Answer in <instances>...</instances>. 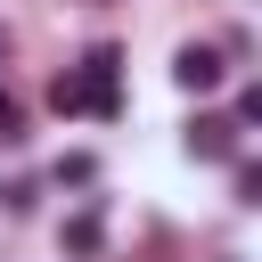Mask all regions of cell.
<instances>
[{
    "label": "cell",
    "instance_id": "obj_2",
    "mask_svg": "<svg viewBox=\"0 0 262 262\" xmlns=\"http://www.w3.org/2000/svg\"><path fill=\"white\" fill-rule=\"evenodd\" d=\"M221 74H229V66H221V49H205V41H188V49L172 57V82H180V90H196V98H205V90H221Z\"/></svg>",
    "mask_w": 262,
    "mask_h": 262
},
{
    "label": "cell",
    "instance_id": "obj_1",
    "mask_svg": "<svg viewBox=\"0 0 262 262\" xmlns=\"http://www.w3.org/2000/svg\"><path fill=\"white\" fill-rule=\"evenodd\" d=\"M115 74H123V57L98 41L74 74L49 82V106H57V115H98V123H115V115H123V82H115Z\"/></svg>",
    "mask_w": 262,
    "mask_h": 262
},
{
    "label": "cell",
    "instance_id": "obj_5",
    "mask_svg": "<svg viewBox=\"0 0 262 262\" xmlns=\"http://www.w3.org/2000/svg\"><path fill=\"white\" fill-rule=\"evenodd\" d=\"M0 139H16V106L8 98H0Z\"/></svg>",
    "mask_w": 262,
    "mask_h": 262
},
{
    "label": "cell",
    "instance_id": "obj_3",
    "mask_svg": "<svg viewBox=\"0 0 262 262\" xmlns=\"http://www.w3.org/2000/svg\"><path fill=\"white\" fill-rule=\"evenodd\" d=\"M188 156L229 164V156H237V123H229V115H196V123H188Z\"/></svg>",
    "mask_w": 262,
    "mask_h": 262
},
{
    "label": "cell",
    "instance_id": "obj_4",
    "mask_svg": "<svg viewBox=\"0 0 262 262\" xmlns=\"http://www.w3.org/2000/svg\"><path fill=\"white\" fill-rule=\"evenodd\" d=\"M66 254H98V213H74L66 221Z\"/></svg>",
    "mask_w": 262,
    "mask_h": 262
}]
</instances>
